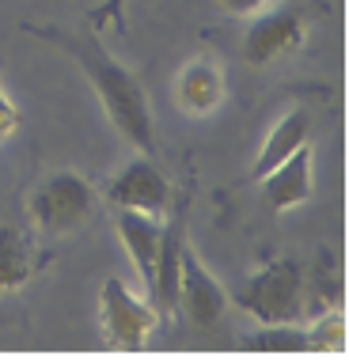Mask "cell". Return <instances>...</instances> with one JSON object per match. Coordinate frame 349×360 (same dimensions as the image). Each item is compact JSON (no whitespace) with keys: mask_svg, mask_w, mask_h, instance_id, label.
Instances as JSON below:
<instances>
[{"mask_svg":"<svg viewBox=\"0 0 349 360\" xmlns=\"http://www.w3.org/2000/svg\"><path fill=\"white\" fill-rule=\"evenodd\" d=\"M27 34H38L42 42L57 46L72 57L84 69V76L91 80L95 95H99L106 118L144 155H156V125H152V110L144 99V87L125 65L114 57L95 34H76V31H61V27H23Z\"/></svg>","mask_w":349,"mask_h":360,"instance_id":"obj_1","label":"cell"},{"mask_svg":"<svg viewBox=\"0 0 349 360\" xmlns=\"http://www.w3.org/2000/svg\"><path fill=\"white\" fill-rule=\"evenodd\" d=\"M239 311H247L255 323L277 330L296 326L307 319L304 311V262L300 258H274L255 269L243 285L231 292Z\"/></svg>","mask_w":349,"mask_h":360,"instance_id":"obj_2","label":"cell"},{"mask_svg":"<svg viewBox=\"0 0 349 360\" xmlns=\"http://www.w3.org/2000/svg\"><path fill=\"white\" fill-rule=\"evenodd\" d=\"M95 212V186L80 171H53L27 198V220L42 236H69L84 228Z\"/></svg>","mask_w":349,"mask_h":360,"instance_id":"obj_3","label":"cell"},{"mask_svg":"<svg viewBox=\"0 0 349 360\" xmlns=\"http://www.w3.org/2000/svg\"><path fill=\"white\" fill-rule=\"evenodd\" d=\"M99 319H103V334L110 338L118 349H141L156 330V311L148 300L133 296L129 285L122 277H106L99 288Z\"/></svg>","mask_w":349,"mask_h":360,"instance_id":"obj_4","label":"cell"},{"mask_svg":"<svg viewBox=\"0 0 349 360\" xmlns=\"http://www.w3.org/2000/svg\"><path fill=\"white\" fill-rule=\"evenodd\" d=\"M103 198L114 209H133V212H148V217H167L171 209V182L167 174L156 167L152 155H137L106 182Z\"/></svg>","mask_w":349,"mask_h":360,"instance_id":"obj_5","label":"cell"},{"mask_svg":"<svg viewBox=\"0 0 349 360\" xmlns=\"http://www.w3.org/2000/svg\"><path fill=\"white\" fill-rule=\"evenodd\" d=\"M304 38H307L304 12H300V8H274V12H262L255 23L247 27L239 53H243L247 65L266 69V65L281 61L285 53H293Z\"/></svg>","mask_w":349,"mask_h":360,"instance_id":"obj_6","label":"cell"},{"mask_svg":"<svg viewBox=\"0 0 349 360\" xmlns=\"http://www.w3.org/2000/svg\"><path fill=\"white\" fill-rule=\"evenodd\" d=\"M186 209H174L171 220H163V236L156 250L148 296L156 300V311L174 315L179 311V285H182V250H186Z\"/></svg>","mask_w":349,"mask_h":360,"instance_id":"obj_7","label":"cell"},{"mask_svg":"<svg viewBox=\"0 0 349 360\" xmlns=\"http://www.w3.org/2000/svg\"><path fill=\"white\" fill-rule=\"evenodd\" d=\"M224 304H228V292L220 288V281L209 274L205 266L198 262V255L182 250V285H179V307L186 311V319L198 330H212L224 315Z\"/></svg>","mask_w":349,"mask_h":360,"instance_id":"obj_8","label":"cell"},{"mask_svg":"<svg viewBox=\"0 0 349 360\" xmlns=\"http://www.w3.org/2000/svg\"><path fill=\"white\" fill-rule=\"evenodd\" d=\"M262 186V205L274 209V212H285V209H296L312 198V186H315V160H312V144L296 148L288 160H281L274 171H266L258 179Z\"/></svg>","mask_w":349,"mask_h":360,"instance_id":"obj_9","label":"cell"},{"mask_svg":"<svg viewBox=\"0 0 349 360\" xmlns=\"http://www.w3.org/2000/svg\"><path fill=\"white\" fill-rule=\"evenodd\" d=\"M114 231H118L125 255H129L133 269L141 274L144 288H152V269H156V250H160V236H163V217H148V212H133V209H118L114 217Z\"/></svg>","mask_w":349,"mask_h":360,"instance_id":"obj_10","label":"cell"},{"mask_svg":"<svg viewBox=\"0 0 349 360\" xmlns=\"http://www.w3.org/2000/svg\"><path fill=\"white\" fill-rule=\"evenodd\" d=\"M312 141V110L307 106H293V110H285L281 118L274 122V129L266 133V141H262L258 148V160L255 167H250V179H262L266 171H274L281 160H288L296 148H304V144Z\"/></svg>","mask_w":349,"mask_h":360,"instance_id":"obj_11","label":"cell"},{"mask_svg":"<svg viewBox=\"0 0 349 360\" xmlns=\"http://www.w3.org/2000/svg\"><path fill=\"white\" fill-rule=\"evenodd\" d=\"M174 103L190 114H209L224 103V72L217 61L198 57L174 76Z\"/></svg>","mask_w":349,"mask_h":360,"instance_id":"obj_12","label":"cell"},{"mask_svg":"<svg viewBox=\"0 0 349 360\" xmlns=\"http://www.w3.org/2000/svg\"><path fill=\"white\" fill-rule=\"evenodd\" d=\"M38 269V243L23 224H0V292L31 285Z\"/></svg>","mask_w":349,"mask_h":360,"instance_id":"obj_13","label":"cell"},{"mask_svg":"<svg viewBox=\"0 0 349 360\" xmlns=\"http://www.w3.org/2000/svg\"><path fill=\"white\" fill-rule=\"evenodd\" d=\"M304 342H315V349H326V353H334V349L342 353L345 349V315H342V307L312 315V326L304 330Z\"/></svg>","mask_w":349,"mask_h":360,"instance_id":"obj_14","label":"cell"},{"mask_svg":"<svg viewBox=\"0 0 349 360\" xmlns=\"http://www.w3.org/2000/svg\"><path fill=\"white\" fill-rule=\"evenodd\" d=\"M15 129H19V110H15V103L0 91V141L12 137Z\"/></svg>","mask_w":349,"mask_h":360,"instance_id":"obj_15","label":"cell"},{"mask_svg":"<svg viewBox=\"0 0 349 360\" xmlns=\"http://www.w3.org/2000/svg\"><path fill=\"white\" fill-rule=\"evenodd\" d=\"M122 8H125V0H103L99 8L91 12V27H106V23H118L122 19Z\"/></svg>","mask_w":349,"mask_h":360,"instance_id":"obj_16","label":"cell"},{"mask_svg":"<svg viewBox=\"0 0 349 360\" xmlns=\"http://www.w3.org/2000/svg\"><path fill=\"white\" fill-rule=\"evenodd\" d=\"M220 8H224L228 15H250V12H258V8H266L269 0H217Z\"/></svg>","mask_w":349,"mask_h":360,"instance_id":"obj_17","label":"cell"}]
</instances>
